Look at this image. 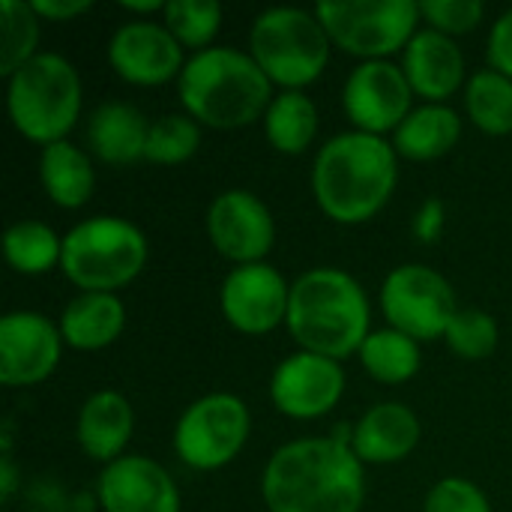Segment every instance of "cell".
<instances>
[{"instance_id":"1","label":"cell","mask_w":512,"mask_h":512,"mask_svg":"<svg viewBox=\"0 0 512 512\" xmlns=\"http://www.w3.org/2000/svg\"><path fill=\"white\" fill-rule=\"evenodd\" d=\"M261 495L270 512H360L366 471L354 450L333 435L300 438L270 456Z\"/></svg>"},{"instance_id":"2","label":"cell","mask_w":512,"mask_h":512,"mask_svg":"<svg viewBox=\"0 0 512 512\" xmlns=\"http://www.w3.org/2000/svg\"><path fill=\"white\" fill-rule=\"evenodd\" d=\"M399 183V153L393 141L342 132L333 135L312 162V195L321 213L336 225L372 222Z\"/></svg>"},{"instance_id":"3","label":"cell","mask_w":512,"mask_h":512,"mask_svg":"<svg viewBox=\"0 0 512 512\" xmlns=\"http://www.w3.org/2000/svg\"><path fill=\"white\" fill-rule=\"evenodd\" d=\"M285 327L300 351L345 360L360 354L372 333V309L363 285L336 267H312L291 282Z\"/></svg>"},{"instance_id":"4","label":"cell","mask_w":512,"mask_h":512,"mask_svg":"<svg viewBox=\"0 0 512 512\" xmlns=\"http://www.w3.org/2000/svg\"><path fill=\"white\" fill-rule=\"evenodd\" d=\"M177 93L183 114H189L198 126L222 132L264 120L276 96L273 81L255 57L231 45H213L192 54L177 78Z\"/></svg>"},{"instance_id":"5","label":"cell","mask_w":512,"mask_h":512,"mask_svg":"<svg viewBox=\"0 0 512 512\" xmlns=\"http://www.w3.org/2000/svg\"><path fill=\"white\" fill-rule=\"evenodd\" d=\"M84 87L78 69L54 51H39L12 78H6V111L12 129L39 144L66 141L81 117Z\"/></svg>"},{"instance_id":"6","label":"cell","mask_w":512,"mask_h":512,"mask_svg":"<svg viewBox=\"0 0 512 512\" xmlns=\"http://www.w3.org/2000/svg\"><path fill=\"white\" fill-rule=\"evenodd\" d=\"M144 231L120 216H93L63 234L60 273L78 294H117L147 267Z\"/></svg>"},{"instance_id":"7","label":"cell","mask_w":512,"mask_h":512,"mask_svg":"<svg viewBox=\"0 0 512 512\" xmlns=\"http://www.w3.org/2000/svg\"><path fill=\"white\" fill-rule=\"evenodd\" d=\"M333 42L315 9L273 6L255 15L249 54L279 90H306L330 63Z\"/></svg>"},{"instance_id":"8","label":"cell","mask_w":512,"mask_h":512,"mask_svg":"<svg viewBox=\"0 0 512 512\" xmlns=\"http://www.w3.org/2000/svg\"><path fill=\"white\" fill-rule=\"evenodd\" d=\"M333 48L366 60H390L408 48L420 30V3L414 0H327L315 6Z\"/></svg>"},{"instance_id":"9","label":"cell","mask_w":512,"mask_h":512,"mask_svg":"<svg viewBox=\"0 0 512 512\" xmlns=\"http://www.w3.org/2000/svg\"><path fill=\"white\" fill-rule=\"evenodd\" d=\"M252 414L234 393H207L195 399L174 426V453L192 471H222L246 447Z\"/></svg>"},{"instance_id":"10","label":"cell","mask_w":512,"mask_h":512,"mask_svg":"<svg viewBox=\"0 0 512 512\" xmlns=\"http://www.w3.org/2000/svg\"><path fill=\"white\" fill-rule=\"evenodd\" d=\"M381 309L387 327L411 336L414 342H435L447 336L459 303L453 285L438 270L402 264L390 270L381 285Z\"/></svg>"},{"instance_id":"11","label":"cell","mask_w":512,"mask_h":512,"mask_svg":"<svg viewBox=\"0 0 512 512\" xmlns=\"http://www.w3.org/2000/svg\"><path fill=\"white\" fill-rule=\"evenodd\" d=\"M342 105L354 132L393 135L414 111V90L402 66L390 60L357 63L342 87Z\"/></svg>"},{"instance_id":"12","label":"cell","mask_w":512,"mask_h":512,"mask_svg":"<svg viewBox=\"0 0 512 512\" xmlns=\"http://www.w3.org/2000/svg\"><path fill=\"white\" fill-rule=\"evenodd\" d=\"M210 246L231 261L234 267L243 264H264V258L276 246V222L270 207L249 189H225L219 192L204 216Z\"/></svg>"},{"instance_id":"13","label":"cell","mask_w":512,"mask_h":512,"mask_svg":"<svg viewBox=\"0 0 512 512\" xmlns=\"http://www.w3.org/2000/svg\"><path fill=\"white\" fill-rule=\"evenodd\" d=\"M345 396V369L339 360L294 351L270 378V402L282 417L318 420L327 417Z\"/></svg>"},{"instance_id":"14","label":"cell","mask_w":512,"mask_h":512,"mask_svg":"<svg viewBox=\"0 0 512 512\" xmlns=\"http://www.w3.org/2000/svg\"><path fill=\"white\" fill-rule=\"evenodd\" d=\"M291 285L273 264L234 267L219 288V309L225 321L243 336H267L285 324Z\"/></svg>"},{"instance_id":"15","label":"cell","mask_w":512,"mask_h":512,"mask_svg":"<svg viewBox=\"0 0 512 512\" xmlns=\"http://www.w3.org/2000/svg\"><path fill=\"white\" fill-rule=\"evenodd\" d=\"M108 66L135 87H162L177 81L186 57L183 45L168 33L162 21L132 18L120 24L108 39Z\"/></svg>"},{"instance_id":"16","label":"cell","mask_w":512,"mask_h":512,"mask_svg":"<svg viewBox=\"0 0 512 512\" xmlns=\"http://www.w3.org/2000/svg\"><path fill=\"white\" fill-rule=\"evenodd\" d=\"M63 336L39 312H9L0 318V384L9 390L36 387L54 375L63 357Z\"/></svg>"},{"instance_id":"17","label":"cell","mask_w":512,"mask_h":512,"mask_svg":"<svg viewBox=\"0 0 512 512\" xmlns=\"http://www.w3.org/2000/svg\"><path fill=\"white\" fill-rule=\"evenodd\" d=\"M102 512H180V489L150 456H120L96 480Z\"/></svg>"},{"instance_id":"18","label":"cell","mask_w":512,"mask_h":512,"mask_svg":"<svg viewBox=\"0 0 512 512\" xmlns=\"http://www.w3.org/2000/svg\"><path fill=\"white\" fill-rule=\"evenodd\" d=\"M402 72L414 96L429 105H447V99L456 96L462 84H468L465 54L456 39L429 27L417 30V36L402 51Z\"/></svg>"},{"instance_id":"19","label":"cell","mask_w":512,"mask_h":512,"mask_svg":"<svg viewBox=\"0 0 512 512\" xmlns=\"http://www.w3.org/2000/svg\"><path fill=\"white\" fill-rule=\"evenodd\" d=\"M420 435L423 426L408 405L378 402L354 423L351 450L363 465H396L417 450Z\"/></svg>"},{"instance_id":"20","label":"cell","mask_w":512,"mask_h":512,"mask_svg":"<svg viewBox=\"0 0 512 512\" xmlns=\"http://www.w3.org/2000/svg\"><path fill=\"white\" fill-rule=\"evenodd\" d=\"M135 432V411L117 390H96L84 399L75 423V441L81 453L102 468L126 456Z\"/></svg>"},{"instance_id":"21","label":"cell","mask_w":512,"mask_h":512,"mask_svg":"<svg viewBox=\"0 0 512 512\" xmlns=\"http://www.w3.org/2000/svg\"><path fill=\"white\" fill-rule=\"evenodd\" d=\"M150 120L129 102H102L87 117V147L105 165H135L144 159Z\"/></svg>"},{"instance_id":"22","label":"cell","mask_w":512,"mask_h":512,"mask_svg":"<svg viewBox=\"0 0 512 512\" xmlns=\"http://www.w3.org/2000/svg\"><path fill=\"white\" fill-rule=\"evenodd\" d=\"M60 336L72 351H102L123 336L126 306L117 294H75L60 321Z\"/></svg>"},{"instance_id":"23","label":"cell","mask_w":512,"mask_h":512,"mask_svg":"<svg viewBox=\"0 0 512 512\" xmlns=\"http://www.w3.org/2000/svg\"><path fill=\"white\" fill-rule=\"evenodd\" d=\"M39 183L45 198L60 210H81L96 189V168L90 153L69 138L39 150Z\"/></svg>"},{"instance_id":"24","label":"cell","mask_w":512,"mask_h":512,"mask_svg":"<svg viewBox=\"0 0 512 512\" xmlns=\"http://www.w3.org/2000/svg\"><path fill=\"white\" fill-rule=\"evenodd\" d=\"M462 138V117L450 105L423 102L393 132V150L408 162H432L447 156Z\"/></svg>"},{"instance_id":"25","label":"cell","mask_w":512,"mask_h":512,"mask_svg":"<svg viewBox=\"0 0 512 512\" xmlns=\"http://www.w3.org/2000/svg\"><path fill=\"white\" fill-rule=\"evenodd\" d=\"M264 135L282 156H300L318 135V108L306 90H279L264 114Z\"/></svg>"},{"instance_id":"26","label":"cell","mask_w":512,"mask_h":512,"mask_svg":"<svg viewBox=\"0 0 512 512\" xmlns=\"http://www.w3.org/2000/svg\"><path fill=\"white\" fill-rule=\"evenodd\" d=\"M3 258L21 276H42L60 270L63 237L39 219H18L3 234Z\"/></svg>"},{"instance_id":"27","label":"cell","mask_w":512,"mask_h":512,"mask_svg":"<svg viewBox=\"0 0 512 512\" xmlns=\"http://www.w3.org/2000/svg\"><path fill=\"white\" fill-rule=\"evenodd\" d=\"M360 363L366 375L375 378L378 384L399 387V384H408L420 372L423 354H420V342H414L411 336L393 327H384V330L369 333V339L360 348Z\"/></svg>"},{"instance_id":"28","label":"cell","mask_w":512,"mask_h":512,"mask_svg":"<svg viewBox=\"0 0 512 512\" xmlns=\"http://www.w3.org/2000/svg\"><path fill=\"white\" fill-rule=\"evenodd\" d=\"M465 111L468 120L486 135L512 132V81L495 69H477L465 84Z\"/></svg>"},{"instance_id":"29","label":"cell","mask_w":512,"mask_h":512,"mask_svg":"<svg viewBox=\"0 0 512 512\" xmlns=\"http://www.w3.org/2000/svg\"><path fill=\"white\" fill-rule=\"evenodd\" d=\"M42 18L30 3L0 0V75L12 78L24 63L39 54Z\"/></svg>"},{"instance_id":"30","label":"cell","mask_w":512,"mask_h":512,"mask_svg":"<svg viewBox=\"0 0 512 512\" xmlns=\"http://www.w3.org/2000/svg\"><path fill=\"white\" fill-rule=\"evenodd\" d=\"M162 24L183 45V51H207L222 27V6L216 0H171L162 12Z\"/></svg>"},{"instance_id":"31","label":"cell","mask_w":512,"mask_h":512,"mask_svg":"<svg viewBox=\"0 0 512 512\" xmlns=\"http://www.w3.org/2000/svg\"><path fill=\"white\" fill-rule=\"evenodd\" d=\"M201 147V126L189 114H162L150 120L144 162L150 165H183Z\"/></svg>"},{"instance_id":"32","label":"cell","mask_w":512,"mask_h":512,"mask_svg":"<svg viewBox=\"0 0 512 512\" xmlns=\"http://www.w3.org/2000/svg\"><path fill=\"white\" fill-rule=\"evenodd\" d=\"M444 342L462 360H489L498 351L501 327L483 309H459L447 327Z\"/></svg>"},{"instance_id":"33","label":"cell","mask_w":512,"mask_h":512,"mask_svg":"<svg viewBox=\"0 0 512 512\" xmlns=\"http://www.w3.org/2000/svg\"><path fill=\"white\" fill-rule=\"evenodd\" d=\"M486 6L480 0H423L420 18L429 30H438L450 39L465 36L480 27Z\"/></svg>"},{"instance_id":"34","label":"cell","mask_w":512,"mask_h":512,"mask_svg":"<svg viewBox=\"0 0 512 512\" xmlns=\"http://www.w3.org/2000/svg\"><path fill=\"white\" fill-rule=\"evenodd\" d=\"M423 512H492V504L477 483L465 477H444L429 489Z\"/></svg>"},{"instance_id":"35","label":"cell","mask_w":512,"mask_h":512,"mask_svg":"<svg viewBox=\"0 0 512 512\" xmlns=\"http://www.w3.org/2000/svg\"><path fill=\"white\" fill-rule=\"evenodd\" d=\"M486 57H489V69L507 75L512 81V9L498 15V21L492 24L489 42H486Z\"/></svg>"},{"instance_id":"36","label":"cell","mask_w":512,"mask_h":512,"mask_svg":"<svg viewBox=\"0 0 512 512\" xmlns=\"http://www.w3.org/2000/svg\"><path fill=\"white\" fill-rule=\"evenodd\" d=\"M444 228H447V210L438 198H426L420 204V210L414 213V222H411V231L420 243L432 246L444 237Z\"/></svg>"},{"instance_id":"37","label":"cell","mask_w":512,"mask_h":512,"mask_svg":"<svg viewBox=\"0 0 512 512\" xmlns=\"http://www.w3.org/2000/svg\"><path fill=\"white\" fill-rule=\"evenodd\" d=\"M30 6H33V12H36L42 21H54V24L75 21L78 15H84V12L93 9L90 0H33Z\"/></svg>"},{"instance_id":"38","label":"cell","mask_w":512,"mask_h":512,"mask_svg":"<svg viewBox=\"0 0 512 512\" xmlns=\"http://www.w3.org/2000/svg\"><path fill=\"white\" fill-rule=\"evenodd\" d=\"M168 6V0H150V3H120V9L132 12V15H144L150 21V15H162Z\"/></svg>"}]
</instances>
